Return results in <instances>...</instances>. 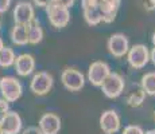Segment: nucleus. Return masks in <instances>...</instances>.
Returning <instances> with one entry per match:
<instances>
[{
	"mask_svg": "<svg viewBox=\"0 0 155 134\" xmlns=\"http://www.w3.org/2000/svg\"><path fill=\"white\" fill-rule=\"evenodd\" d=\"M46 15L49 19L50 24L55 28H64L69 24L70 22V11L65 5L58 4L57 2L51 0L49 4L46 5Z\"/></svg>",
	"mask_w": 155,
	"mask_h": 134,
	"instance_id": "obj_1",
	"label": "nucleus"
},
{
	"mask_svg": "<svg viewBox=\"0 0 155 134\" xmlns=\"http://www.w3.org/2000/svg\"><path fill=\"white\" fill-rule=\"evenodd\" d=\"M101 91L109 99H115V98L120 97L126 87V82L124 78L119 73H109V75L105 78L103 83H101Z\"/></svg>",
	"mask_w": 155,
	"mask_h": 134,
	"instance_id": "obj_2",
	"label": "nucleus"
},
{
	"mask_svg": "<svg viewBox=\"0 0 155 134\" xmlns=\"http://www.w3.org/2000/svg\"><path fill=\"white\" fill-rule=\"evenodd\" d=\"M0 93L7 102H16L23 94V86L15 76L0 78Z\"/></svg>",
	"mask_w": 155,
	"mask_h": 134,
	"instance_id": "obj_3",
	"label": "nucleus"
},
{
	"mask_svg": "<svg viewBox=\"0 0 155 134\" xmlns=\"http://www.w3.org/2000/svg\"><path fill=\"white\" fill-rule=\"evenodd\" d=\"M127 61L132 68L139 70V68L146 67V64L150 62V51L148 47L144 44H134L128 48L127 52Z\"/></svg>",
	"mask_w": 155,
	"mask_h": 134,
	"instance_id": "obj_4",
	"label": "nucleus"
},
{
	"mask_svg": "<svg viewBox=\"0 0 155 134\" xmlns=\"http://www.w3.org/2000/svg\"><path fill=\"white\" fill-rule=\"evenodd\" d=\"M61 82L69 91H80L85 85V76L77 68H65L61 74Z\"/></svg>",
	"mask_w": 155,
	"mask_h": 134,
	"instance_id": "obj_5",
	"label": "nucleus"
},
{
	"mask_svg": "<svg viewBox=\"0 0 155 134\" xmlns=\"http://www.w3.org/2000/svg\"><path fill=\"white\" fill-rule=\"evenodd\" d=\"M53 85H54V79L46 71H39L31 79V83H30V89L35 95H39V97H43V95L49 94V91L51 90Z\"/></svg>",
	"mask_w": 155,
	"mask_h": 134,
	"instance_id": "obj_6",
	"label": "nucleus"
},
{
	"mask_svg": "<svg viewBox=\"0 0 155 134\" xmlns=\"http://www.w3.org/2000/svg\"><path fill=\"white\" fill-rule=\"evenodd\" d=\"M107 48H108L109 54L115 58H123L127 55L128 48H130V42L128 38L124 34H113L109 36L108 42H107Z\"/></svg>",
	"mask_w": 155,
	"mask_h": 134,
	"instance_id": "obj_7",
	"label": "nucleus"
},
{
	"mask_svg": "<svg viewBox=\"0 0 155 134\" xmlns=\"http://www.w3.org/2000/svg\"><path fill=\"white\" fill-rule=\"evenodd\" d=\"M111 73V67L107 62L96 61L89 66L88 70V80L94 86V87H100L101 83L105 80V78Z\"/></svg>",
	"mask_w": 155,
	"mask_h": 134,
	"instance_id": "obj_8",
	"label": "nucleus"
},
{
	"mask_svg": "<svg viewBox=\"0 0 155 134\" xmlns=\"http://www.w3.org/2000/svg\"><path fill=\"white\" fill-rule=\"evenodd\" d=\"M0 126L4 134H19L22 132L23 121L16 111H5L0 115Z\"/></svg>",
	"mask_w": 155,
	"mask_h": 134,
	"instance_id": "obj_9",
	"label": "nucleus"
},
{
	"mask_svg": "<svg viewBox=\"0 0 155 134\" xmlns=\"http://www.w3.org/2000/svg\"><path fill=\"white\" fill-rule=\"evenodd\" d=\"M12 16L16 24H27V23H30L35 17L34 7H32V4L30 2L20 0L15 5Z\"/></svg>",
	"mask_w": 155,
	"mask_h": 134,
	"instance_id": "obj_10",
	"label": "nucleus"
},
{
	"mask_svg": "<svg viewBox=\"0 0 155 134\" xmlns=\"http://www.w3.org/2000/svg\"><path fill=\"white\" fill-rule=\"evenodd\" d=\"M100 127L104 134H115L120 130V117L115 110H105L100 117Z\"/></svg>",
	"mask_w": 155,
	"mask_h": 134,
	"instance_id": "obj_11",
	"label": "nucleus"
},
{
	"mask_svg": "<svg viewBox=\"0 0 155 134\" xmlns=\"http://www.w3.org/2000/svg\"><path fill=\"white\" fill-rule=\"evenodd\" d=\"M38 127L43 134H58L61 130V118L54 113H45L39 118Z\"/></svg>",
	"mask_w": 155,
	"mask_h": 134,
	"instance_id": "obj_12",
	"label": "nucleus"
},
{
	"mask_svg": "<svg viewBox=\"0 0 155 134\" xmlns=\"http://www.w3.org/2000/svg\"><path fill=\"white\" fill-rule=\"evenodd\" d=\"M14 66L19 76H28L35 70V59L31 54H20L15 58Z\"/></svg>",
	"mask_w": 155,
	"mask_h": 134,
	"instance_id": "obj_13",
	"label": "nucleus"
},
{
	"mask_svg": "<svg viewBox=\"0 0 155 134\" xmlns=\"http://www.w3.org/2000/svg\"><path fill=\"white\" fill-rule=\"evenodd\" d=\"M121 0H99V10L104 23H112L120 8Z\"/></svg>",
	"mask_w": 155,
	"mask_h": 134,
	"instance_id": "obj_14",
	"label": "nucleus"
},
{
	"mask_svg": "<svg viewBox=\"0 0 155 134\" xmlns=\"http://www.w3.org/2000/svg\"><path fill=\"white\" fill-rule=\"evenodd\" d=\"M26 28H27V38H28L30 44H38L42 42L43 30H42V27H41L39 20H37L34 17L31 22L26 24Z\"/></svg>",
	"mask_w": 155,
	"mask_h": 134,
	"instance_id": "obj_15",
	"label": "nucleus"
},
{
	"mask_svg": "<svg viewBox=\"0 0 155 134\" xmlns=\"http://www.w3.org/2000/svg\"><path fill=\"white\" fill-rule=\"evenodd\" d=\"M10 38L12 40L14 44L16 46H26L28 44V38H27V28H26V24H16L12 27L11 30Z\"/></svg>",
	"mask_w": 155,
	"mask_h": 134,
	"instance_id": "obj_16",
	"label": "nucleus"
},
{
	"mask_svg": "<svg viewBox=\"0 0 155 134\" xmlns=\"http://www.w3.org/2000/svg\"><path fill=\"white\" fill-rule=\"evenodd\" d=\"M84 11V19L89 26H97L103 22V17H101V12L99 10V5L96 7H91V8H85Z\"/></svg>",
	"mask_w": 155,
	"mask_h": 134,
	"instance_id": "obj_17",
	"label": "nucleus"
},
{
	"mask_svg": "<svg viewBox=\"0 0 155 134\" xmlns=\"http://www.w3.org/2000/svg\"><path fill=\"white\" fill-rule=\"evenodd\" d=\"M140 86L146 95H155V73H147L142 76Z\"/></svg>",
	"mask_w": 155,
	"mask_h": 134,
	"instance_id": "obj_18",
	"label": "nucleus"
},
{
	"mask_svg": "<svg viewBox=\"0 0 155 134\" xmlns=\"http://www.w3.org/2000/svg\"><path fill=\"white\" fill-rule=\"evenodd\" d=\"M15 58H16V55H15L14 50L11 47L3 46V48L0 50V67L7 68V67L14 66Z\"/></svg>",
	"mask_w": 155,
	"mask_h": 134,
	"instance_id": "obj_19",
	"label": "nucleus"
},
{
	"mask_svg": "<svg viewBox=\"0 0 155 134\" xmlns=\"http://www.w3.org/2000/svg\"><path fill=\"white\" fill-rule=\"evenodd\" d=\"M146 99V93L143 91V89H138V90L132 91L127 98V105L131 107H139L143 105Z\"/></svg>",
	"mask_w": 155,
	"mask_h": 134,
	"instance_id": "obj_20",
	"label": "nucleus"
},
{
	"mask_svg": "<svg viewBox=\"0 0 155 134\" xmlns=\"http://www.w3.org/2000/svg\"><path fill=\"white\" fill-rule=\"evenodd\" d=\"M123 134H144L143 129L138 125H130V126L124 127Z\"/></svg>",
	"mask_w": 155,
	"mask_h": 134,
	"instance_id": "obj_21",
	"label": "nucleus"
},
{
	"mask_svg": "<svg viewBox=\"0 0 155 134\" xmlns=\"http://www.w3.org/2000/svg\"><path fill=\"white\" fill-rule=\"evenodd\" d=\"M19 134H43L38 126H28L25 130H22Z\"/></svg>",
	"mask_w": 155,
	"mask_h": 134,
	"instance_id": "obj_22",
	"label": "nucleus"
},
{
	"mask_svg": "<svg viewBox=\"0 0 155 134\" xmlns=\"http://www.w3.org/2000/svg\"><path fill=\"white\" fill-rule=\"evenodd\" d=\"M96 5H99V0H81L82 10H85V8H91V7H96Z\"/></svg>",
	"mask_w": 155,
	"mask_h": 134,
	"instance_id": "obj_23",
	"label": "nucleus"
},
{
	"mask_svg": "<svg viewBox=\"0 0 155 134\" xmlns=\"http://www.w3.org/2000/svg\"><path fill=\"white\" fill-rule=\"evenodd\" d=\"M12 0H0V14H4L8 11Z\"/></svg>",
	"mask_w": 155,
	"mask_h": 134,
	"instance_id": "obj_24",
	"label": "nucleus"
},
{
	"mask_svg": "<svg viewBox=\"0 0 155 134\" xmlns=\"http://www.w3.org/2000/svg\"><path fill=\"white\" fill-rule=\"evenodd\" d=\"M5 111H8V102L4 98H0V114H4Z\"/></svg>",
	"mask_w": 155,
	"mask_h": 134,
	"instance_id": "obj_25",
	"label": "nucleus"
},
{
	"mask_svg": "<svg viewBox=\"0 0 155 134\" xmlns=\"http://www.w3.org/2000/svg\"><path fill=\"white\" fill-rule=\"evenodd\" d=\"M54 2H57L58 4H61V5H65V7L70 8V7H73L74 5L76 0H54Z\"/></svg>",
	"mask_w": 155,
	"mask_h": 134,
	"instance_id": "obj_26",
	"label": "nucleus"
},
{
	"mask_svg": "<svg viewBox=\"0 0 155 134\" xmlns=\"http://www.w3.org/2000/svg\"><path fill=\"white\" fill-rule=\"evenodd\" d=\"M144 8H146V11H154L155 10V0H146Z\"/></svg>",
	"mask_w": 155,
	"mask_h": 134,
	"instance_id": "obj_27",
	"label": "nucleus"
},
{
	"mask_svg": "<svg viewBox=\"0 0 155 134\" xmlns=\"http://www.w3.org/2000/svg\"><path fill=\"white\" fill-rule=\"evenodd\" d=\"M50 2H51V0H32V3H34L35 5H38V7H46Z\"/></svg>",
	"mask_w": 155,
	"mask_h": 134,
	"instance_id": "obj_28",
	"label": "nucleus"
},
{
	"mask_svg": "<svg viewBox=\"0 0 155 134\" xmlns=\"http://www.w3.org/2000/svg\"><path fill=\"white\" fill-rule=\"evenodd\" d=\"M150 61L155 64V47H154V48L150 51Z\"/></svg>",
	"mask_w": 155,
	"mask_h": 134,
	"instance_id": "obj_29",
	"label": "nucleus"
},
{
	"mask_svg": "<svg viewBox=\"0 0 155 134\" xmlns=\"http://www.w3.org/2000/svg\"><path fill=\"white\" fill-rule=\"evenodd\" d=\"M144 134H155V129H151V130H147Z\"/></svg>",
	"mask_w": 155,
	"mask_h": 134,
	"instance_id": "obj_30",
	"label": "nucleus"
},
{
	"mask_svg": "<svg viewBox=\"0 0 155 134\" xmlns=\"http://www.w3.org/2000/svg\"><path fill=\"white\" fill-rule=\"evenodd\" d=\"M151 42H153V46L155 47V32L153 34V36H151Z\"/></svg>",
	"mask_w": 155,
	"mask_h": 134,
	"instance_id": "obj_31",
	"label": "nucleus"
},
{
	"mask_svg": "<svg viewBox=\"0 0 155 134\" xmlns=\"http://www.w3.org/2000/svg\"><path fill=\"white\" fill-rule=\"evenodd\" d=\"M3 46H4V44H3V40H2V38H0V50L3 48Z\"/></svg>",
	"mask_w": 155,
	"mask_h": 134,
	"instance_id": "obj_32",
	"label": "nucleus"
},
{
	"mask_svg": "<svg viewBox=\"0 0 155 134\" xmlns=\"http://www.w3.org/2000/svg\"><path fill=\"white\" fill-rule=\"evenodd\" d=\"M0 134H4V133H3V129H2V126H0Z\"/></svg>",
	"mask_w": 155,
	"mask_h": 134,
	"instance_id": "obj_33",
	"label": "nucleus"
},
{
	"mask_svg": "<svg viewBox=\"0 0 155 134\" xmlns=\"http://www.w3.org/2000/svg\"><path fill=\"white\" fill-rule=\"evenodd\" d=\"M0 27H2V22H0Z\"/></svg>",
	"mask_w": 155,
	"mask_h": 134,
	"instance_id": "obj_34",
	"label": "nucleus"
}]
</instances>
